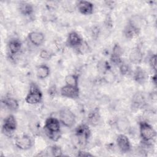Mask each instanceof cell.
I'll return each mask as SVG.
<instances>
[{
	"mask_svg": "<svg viewBox=\"0 0 157 157\" xmlns=\"http://www.w3.org/2000/svg\"><path fill=\"white\" fill-rule=\"evenodd\" d=\"M139 126L140 136L142 142L149 144L153 141L156 136V132L154 128L145 121H140Z\"/></svg>",
	"mask_w": 157,
	"mask_h": 157,
	"instance_id": "2",
	"label": "cell"
},
{
	"mask_svg": "<svg viewBox=\"0 0 157 157\" xmlns=\"http://www.w3.org/2000/svg\"><path fill=\"white\" fill-rule=\"evenodd\" d=\"M18 10L20 14L23 16H30L34 12V6L33 5L26 1L20 2L18 7Z\"/></svg>",
	"mask_w": 157,
	"mask_h": 157,
	"instance_id": "19",
	"label": "cell"
},
{
	"mask_svg": "<svg viewBox=\"0 0 157 157\" xmlns=\"http://www.w3.org/2000/svg\"><path fill=\"white\" fill-rule=\"evenodd\" d=\"M144 57V53L142 50L141 47L139 45H137L134 48H133L131 51L129 53V59L131 63L135 64H140Z\"/></svg>",
	"mask_w": 157,
	"mask_h": 157,
	"instance_id": "15",
	"label": "cell"
},
{
	"mask_svg": "<svg viewBox=\"0 0 157 157\" xmlns=\"http://www.w3.org/2000/svg\"><path fill=\"white\" fill-rule=\"evenodd\" d=\"M156 74L154 75V76L151 77V82H153V83L154 85L156 84Z\"/></svg>",
	"mask_w": 157,
	"mask_h": 157,
	"instance_id": "31",
	"label": "cell"
},
{
	"mask_svg": "<svg viewBox=\"0 0 157 157\" xmlns=\"http://www.w3.org/2000/svg\"><path fill=\"white\" fill-rule=\"evenodd\" d=\"M50 74V67L45 64H41L36 67V76L40 80L47 78Z\"/></svg>",
	"mask_w": 157,
	"mask_h": 157,
	"instance_id": "20",
	"label": "cell"
},
{
	"mask_svg": "<svg viewBox=\"0 0 157 157\" xmlns=\"http://www.w3.org/2000/svg\"><path fill=\"white\" fill-rule=\"evenodd\" d=\"M54 56V54L51 51L47 50V49H42L40 50L39 53V56L43 59L45 60H49L52 58V57Z\"/></svg>",
	"mask_w": 157,
	"mask_h": 157,
	"instance_id": "27",
	"label": "cell"
},
{
	"mask_svg": "<svg viewBox=\"0 0 157 157\" xmlns=\"http://www.w3.org/2000/svg\"><path fill=\"white\" fill-rule=\"evenodd\" d=\"M43 94L40 87L35 82H31L25 98V102L29 105H36L41 102Z\"/></svg>",
	"mask_w": 157,
	"mask_h": 157,
	"instance_id": "3",
	"label": "cell"
},
{
	"mask_svg": "<svg viewBox=\"0 0 157 157\" xmlns=\"http://www.w3.org/2000/svg\"><path fill=\"white\" fill-rule=\"evenodd\" d=\"M156 55L155 53H151L148 58V63L151 68L155 71L156 70Z\"/></svg>",
	"mask_w": 157,
	"mask_h": 157,
	"instance_id": "29",
	"label": "cell"
},
{
	"mask_svg": "<svg viewBox=\"0 0 157 157\" xmlns=\"http://www.w3.org/2000/svg\"><path fill=\"white\" fill-rule=\"evenodd\" d=\"M75 136L78 140V142L82 145H85L91 136V130L86 124H80L77 126L75 130Z\"/></svg>",
	"mask_w": 157,
	"mask_h": 157,
	"instance_id": "5",
	"label": "cell"
},
{
	"mask_svg": "<svg viewBox=\"0 0 157 157\" xmlns=\"http://www.w3.org/2000/svg\"><path fill=\"white\" fill-rule=\"evenodd\" d=\"M76 156H93V155H92L90 152H88V151H86L79 150V151H77V154L76 155Z\"/></svg>",
	"mask_w": 157,
	"mask_h": 157,
	"instance_id": "30",
	"label": "cell"
},
{
	"mask_svg": "<svg viewBox=\"0 0 157 157\" xmlns=\"http://www.w3.org/2000/svg\"><path fill=\"white\" fill-rule=\"evenodd\" d=\"M128 23L138 31H140L144 25V19L140 15H134L129 19Z\"/></svg>",
	"mask_w": 157,
	"mask_h": 157,
	"instance_id": "21",
	"label": "cell"
},
{
	"mask_svg": "<svg viewBox=\"0 0 157 157\" xmlns=\"http://www.w3.org/2000/svg\"><path fill=\"white\" fill-rule=\"evenodd\" d=\"M59 92L63 97L72 99H78L80 95L79 87L69 86L66 84L60 88Z\"/></svg>",
	"mask_w": 157,
	"mask_h": 157,
	"instance_id": "8",
	"label": "cell"
},
{
	"mask_svg": "<svg viewBox=\"0 0 157 157\" xmlns=\"http://www.w3.org/2000/svg\"><path fill=\"white\" fill-rule=\"evenodd\" d=\"M64 82L66 85L78 87V75L76 74H69L65 77Z\"/></svg>",
	"mask_w": 157,
	"mask_h": 157,
	"instance_id": "26",
	"label": "cell"
},
{
	"mask_svg": "<svg viewBox=\"0 0 157 157\" xmlns=\"http://www.w3.org/2000/svg\"><path fill=\"white\" fill-rule=\"evenodd\" d=\"M132 77L133 79L136 83L140 85H142L144 84L147 81L148 75L147 72L142 67L137 66L133 71Z\"/></svg>",
	"mask_w": 157,
	"mask_h": 157,
	"instance_id": "16",
	"label": "cell"
},
{
	"mask_svg": "<svg viewBox=\"0 0 157 157\" xmlns=\"http://www.w3.org/2000/svg\"><path fill=\"white\" fill-rule=\"evenodd\" d=\"M22 43L21 40L17 37L11 38L7 43V49L9 54L11 57L17 55L21 50Z\"/></svg>",
	"mask_w": 157,
	"mask_h": 157,
	"instance_id": "12",
	"label": "cell"
},
{
	"mask_svg": "<svg viewBox=\"0 0 157 157\" xmlns=\"http://www.w3.org/2000/svg\"><path fill=\"white\" fill-rule=\"evenodd\" d=\"M100 118L101 116L99 109L95 108L89 113L88 116V121L91 125L96 126L99 122Z\"/></svg>",
	"mask_w": 157,
	"mask_h": 157,
	"instance_id": "24",
	"label": "cell"
},
{
	"mask_svg": "<svg viewBox=\"0 0 157 157\" xmlns=\"http://www.w3.org/2000/svg\"><path fill=\"white\" fill-rule=\"evenodd\" d=\"M61 122L53 117H48L44 123V129L47 136L54 142H57L61 137Z\"/></svg>",
	"mask_w": 157,
	"mask_h": 157,
	"instance_id": "1",
	"label": "cell"
},
{
	"mask_svg": "<svg viewBox=\"0 0 157 157\" xmlns=\"http://www.w3.org/2000/svg\"><path fill=\"white\" fill-rule=\"evenodd\" d=\"M115 124L117 129L121 133L124 134L130 129V122L128 118L124 117L118 118Z\"/></svg>",
	"mask_w": 157,
	"mask_h": 157,
	"instance_id": "17",
	"label": "cell"
},
{
	"mask_svg": "<svg viewBox=\"0 0 157 157\" xmlns=\"http://www.w3.org/2000/svg\"><path fill=\"white\" fill-rule=\"evenodd\" d=\"M123 53V50L120 45L118 43L115 44L112 48V51L110 58L111 63L118 66L123 62L121 58Z\"/></svg>",
	"mask_w": 157,
	"mask_h": 157,
	"instance_id": "11",
	"label": "cell"
},
{
	"mask_svg": "<svg viewBox=\"0 0 157 157\" xmlns=\"http://www.w3.org/2000/svg\"><path fill=\"white\" fill-rule=\"evenodd\" d=\"M14 143L17 148L21 150H29L33 146V140L31 138L26 134L17 137L15 139Z\"/></svg>",
	"mask_w": 157,
	"mask_h": 157,
	"instance_id": "9",
	"label": "cell"
},
{
	"mask_svg": "<svg viewBox=\"0 0 157 157\" xmlns=\"http://www.w3.org/2000/svg\"><path fill=\"white\" fill-rule=\"evenodd\" d=\"M17 121L15 116L12 114L8 115L3 120L2 124V132L7 136H10L16 131Z\"/></svg>",
	"mask_w": 157,
	"mask_h": 157,
	"instance_id": "6",
	"label": "cell"
},
{
	"mask_svg": "<svg viewBox=\"0 0 157 157\" xmlns=\"http://www.w3.org/2000/svg\"><path fill=\"white\" fill-rule=\"evenodd\" d=\"M77 10L82 15H90L94 12V4L88 1H79L76 4Z\"/></svg>",
	"mask_w": 157,
	"mask_h": 157,
	"instance_id": "10",
	"label": "cell"
},
{
	"mask_svg": "<svg viewBox=\"0 0 157 157\" xmlns=\"http://www.w3.org/2000/svg\"><path fill=\"white\" fill-rule=\"evenodd\" d=\"M83 42V40L80 34L75 31L70 32L67 36L66 44L71 48H77L82 45Z\"/></svg>",
	"mask_w": 157,
	"mask_h": 157,
	"instance_id": "13",
	"label": "cell"
},
{
	"mask_svg": "<svg viewBox=\"0 0 157 157\" xmlns=\"http://www.w3.org/2000/svg\"><path fill=\"white\" fill-rule=\"evenodd\" d=\"M59 120L61 124L67 128H72L76 122V117L74 113L68 107L61 108L58 113Z\"/></svg>",
	"mask_w": 157,
	"mask_h": 157,
	"instance_id": "4",
	"label": "cell"
},
{
	"mask_svg": "<svg viewBox=\"0 0 157 157\" xmlns=\"http://www.w3.org/2000/svg\"><path fill=\"white\" fill-rule=\"evenodd\" d=\"M116 144L121 153H126L131 150V142L125 134L120 133L117 136Z\"/></svg>",
	"mask_w": 157,
	"mask_h": 157,
	"instance_id": "7",
	"label": "cell"
},
{
	"mask_svg": "<svg viewBox=\"0 0 157 157\" xmlns=\"http://www.w3.org/2000/svg\"><path fill=\"white\" fill-rule=\"evenodd\" d=\"M1 101L4 106L11 111H16L19 107L18 101L10 96H5L2 98Z\"/></svg>",
	"mask_w": 157,
	"mask_h": 157,
	"instance_id": "18",
	"label": "cell"
},
{
	"mask_svg": "<svg viewBox=\"0 0 157 157\" xmlns=\"http://www.w3.org/2000/svg\"><path fill=\"white\" fill-rule=\"evenodd\" d=\"M145 103V99L141 93H136L132 98V105L133 108L139 109L142 107Z\"/></svg>",
	"mask_w": 157,
	"mask_h": 157,
	"instance_id": "22",
	"label": "cell"
},
{
	"mask_svg": "<svg viewBox=\"0 0 157 157\" xmlns=\"http://www.w3.org/2000/svg\"><path fill=\"white\" fill-rule=\"evenodd\" d=\"M123 33L127 39H131L138 36L140 31L132 27L129 23H127L123 29Z\"/></svg>",
	"mask_w": 157,
	"mask_h": 157,
	"instance_id": "23",
	"label": "cell"
},
{
	"mask_svg": "<svg viewBox=\"0 0 157 157\" xmlns=\"http://www.w3.org/2000/svg\"><path fill=\"white\" fill-rule=\"evenodd\" d=\"M28 39L33 45L39 47L44 44L45 36L42 33L39 31H31L28 34Z\"/></svg>",
	"mask_w": 157,
	"mask_h": 157,
	"instance_id": "14",
	"label": "cell"
},
{
	"mask_svg": "<svg viewBox=\"0 0 157 157\" xmlns=\"http://www.w3.org/2000/svg\"><path fill=\"white\" fill-rule=\"evenodd\" d=\"M102 78L107 83H113L116 80V75L111 69V67L106 69L102 73Z\"/></svg>",
	"mask_w": 157,
	"mask_h": 157,
	"instance_id": "25",
	"label": "cell"
},
{
	"mask_svg": "<svg viewBox=\"0 0 157 157\" xmlns=\"http://www.w3.org/2000/svg\"><path fill=\"white\" fill-rule=\"evenodd\" d=\"M119 71L121 75H129L131 73V69L130 67L128 64L126 63H124L123 61L121 64H120L119 66Z\"/></svg>",
	"mask_w": 157,
	"mask_h": 157,
	"instance_id": "28",
	"label": "cell"
}]
</instances>
